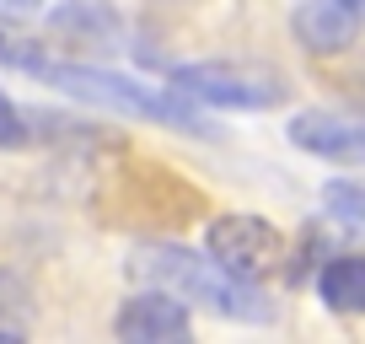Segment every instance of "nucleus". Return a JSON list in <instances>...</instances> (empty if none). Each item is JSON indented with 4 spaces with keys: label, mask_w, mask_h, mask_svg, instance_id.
Wrapping results in <instances>:
<instances>
[{
    "label": "nucleus",
    "mask_w": 365,
    "mask_h": 344,
    "mask_svg": "<svg viewBox=\"0 0 365 344\" xmlns=\"http://www.w3.org/2000/svg\"><path fill=\"white\" fill-rule=\"evenodd\" d=\"M129 275L156 285V290H172V296H182V301H199V307L220 312V318H252V323L269 318L263 296L242 275H231L226 264L199 258V253H188V248H140L135 258H129Z\"/></svg>",
    "instance_id": "f257e3e1"
},
{
    "label": "nucleus",
    "mask_w": 365,
    "mask_h": 344,
    "mask_svg": "<svg viewBox=\"0 0 365 344\" xmlns=\"http://www.w3.org/2000/svg\"><path fill=\"white\" fill-rule=\"evenodd\" d=\"M33 76H43L48 86L81 97V103H97V108H113V113H135V118H161V124H178V129H199L194 108H182L172 92H150L129 76H113V70H91V65H48V59H27Z\"/></svg>",
    "instance_id": "f03ea898"
},
{
    "label": "nucleus",
    "mask_w": 365,
    "mask_h": 344,
    "mask_svg": "<svg viewBox=\"0 0 365 344\" xmlns=\"http://www.w3.org/2000/svg\"><path fill=\"white\" fill-rule=\"evenodd\" d=\"M210 258L215 264H226L231 275L242 280H263L279 269V258H285V242H279V231L269 226V221L258 216H220L215 226H210Z\"/></svg>",
    "instance_id": "7ed1b4c3"
},
{
    "label": "nucleus",
    "mask_w": 365,
    "mask_h": 344,
    "mask_svg": "<svg viewBox=\"0 0 365 344\" xmlns=\"http://www.w3.org/2000/svg\"><path fill=\"white\" fill-rule=\"evenodd\" d=\"M172 86L188 97H205V103L220 108H274L285 97L279 76L269 70H242V65H188V70H172Z\"/></svg>",
    "instance_id": "20e7f679"
},
{
    "label": "nucleus",
    "mask_w": 365,
    "mask_h": 344,
    "mask_svg": "<svg viewBox=\"0 0 365 344\" xmlns=\"http://www.w3.org/2000/svg\"><path fill=\"white\" fill-rule=\"evenodd\" d=\"M290 140L301 151H312V156H322V161H344V167L365 161V124H354V118L296 113L290 118Z\"/></svg>",
    "instance_id": "39448f33"
},
{
    "label": "nucleus",
    "mask_w": 365,
    "mask_h": 344,
    "mask_svg": "<svg viewBox=\"0 0 365 344\" xmlns=\"http://www.w3.org/2000/svg\"><path fill=\"white\" fill-rule=\"evenodd\" d=\"M113 328L124 333V339H182L188 333V312H182V301H172V290H145V296H135L124 312L113 318Z\"/></svg>",
    "instance_id": "423d86ee"
},
{
    "label": "nucleus",
    "mask_w": 365,
    "mask_h": 344,
    "mask_svg": "<svg viewBox=\"0 0 365 344\" xmlns=\"http://www.w3.org/2000/svg\"><path fill=\"white\" fill-rule=\"evenodd\" d=\"M354 27H360V16H354L344 0H307L296 11V38L312 54H339V49H349Z\"/></svg>",
    "instance_id": "0eeeda50"
},
{
    "label": "nucleus",
    "mask_w": 365,
    "mask_h": 344,
    "mask_svg": "<svg viewBox=\"0 0 365 344\" xmlns=\"http://www.w3.org/2000/svg\"><path fill=\"white\" fill-rule=\"evenodd\" d=\"M317 290L322 301H328L333 312H344V318H365V258H328L317 275Z\"/></svg>",
    "instance_id": "6e6552de"
},
{
    "label": "nucleus",
    "mask_w": 365,
    "mask_h": 344,
    "mask_svg": "<svg viewBox=\"0 0 365 344\" xmlns=\"http://www.w3.org/2000/svg\"><path fill=\"white\" fill-rule=\"evenodd\" d=\"M322 205H328L333 216H344V221H365V183H349V178H339V183L322 188Z\"/></svg>",
    "instance_id": "1a4fd4ad"
},
{
    "label": "nucleus",
    "mask_w": 365,
    "mask_h": 344,
    "mask_svg": "<svg viewBox=\"0 0 365 344\" xmlns=\"http://www.w3.org/2000/svg\"><path fill=\"white\" fill-rule=\"evenodd\" d=\"M33 140V129H27V113L11 103V97L0 92V151H16V146H27Z\"/></svg>",
    "instance_id": "9d476101"
},
{
    "label": "nucleus",
    "mask_w": 365,
    "mask_h": 344,
    "mask_svg": "<svg viewBox=\"0 0 365 344\" xmlns=\"http://www.w3.org/2000/svg\"><path fill=\"white\" fill-rule=\"evenodd\" d=\"M38 6H43V0H0V16H6V22H22V16H33Z\"/></svg>",
    "instance_id": "9b49d317"
},
{
    "label": "nucleus",
    "mask_w": 365,
    "mask_h": 344,
    "mask_svg": "<svg viewBox=\"0 0 365 344\" xmlns=\"http://www.w3.org/2000/svg\"><path fill=\"white\" fill-rule=\"evenodd\" d=\"M344 6H349V11L360 16V22H365V0H344Z\"/></svg>",
    "instance_id": "f8f14e48"
}]
</instances>
